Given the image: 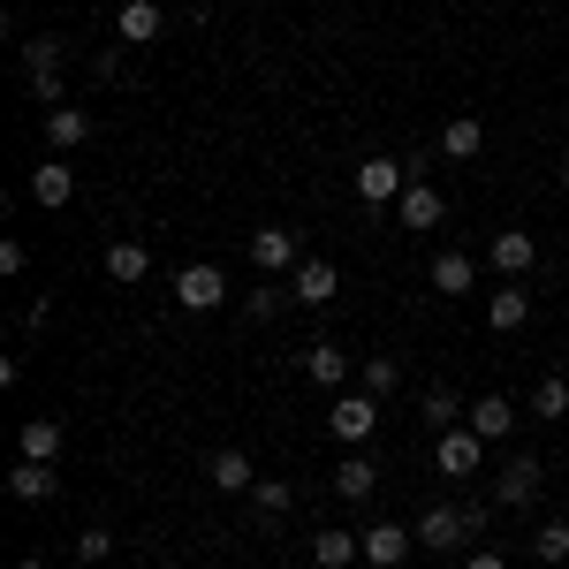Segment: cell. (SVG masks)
<instances>
[{
  "label": "cell",
  "instance_id": "5",
  "mask_svg": "<svg viewBox=\"0 0 569 569\" xmlns=\"http://www.w3.org/2000/svg\"><path fill=\"white\" fill-rule=\"evenodd\" d=\"M176 305L182 311H213V305H228V273H220V266H182L176 273Z\"/></svg>",
  "mask_w": 569,
  "mask_h": 569
},
{
  "label": "cell",
  "instance_id": "13",
  "mask_svg": "<svg viewBox=\"0 0 569 569\" xmlns=\"http://www.w3.org/2000/svg\"><path fill=\"white\" fill-rule=\"evenodd\" d=\"M8 493L39 509V501H53V493H61V471H53V463H31V456H16V471H8Z\"/></svg>",
  "mask_w": 569,
  "mask_h": 569
},
{
  "label": "cell",
  "instance_id": "1",
  "mask_svg": "<svg viewBox=\"0 0 569 569\" xmlns=\"http://www.w3.org/2000/svg\"><path fill=\"white\" fill-rule=\"evenodd\" d=\"M471 531H486V501H471V509H456V501H433V509L418 517V547H433V555H456V547H471Z\"/></svg>",
  "mask_w": 569,
  "mask_h": 569
},
{
  "label": "cell",
  "instance_id": "22",
  "mask_svg": "<svg viewBox=\"0 0 569 569\" xmlns=\"http://www.w3.org/2000/svg\"><path fill=\"white\" fill-rule=\"evenodd\" d=\"M16 456H31V463H53V456H61V418H31V426L16 433Z\"/></svg>",
  "mask_w": 569,
  "mask_h": 569
},
{
  "label": "cell",
  "instance_id": "10",
  "mask_svg": "<svg viewBox=\"0 0 569 569\" xmlns=\"http://www.w3.org/2000/svg\"><path fill=\"white\" fill-rule=\"evenodd\" d=\"M440 213H448V198H440L433 182H410V190L395 198V220H402L410 236H426V228H440Z\"/></svg>",
  "mask_w": 569,
  "mask_h": 569
},
{
  "label": "cell",
  "instance_id": "11",
  "mask_svg": "<svg viewBox=\"0 0 569 569\" xmlns=\"http://www.w3.org/2000/svg\"><path fill=\"white\" fill-rule=\"evenodd\" d=\"M160 31H168L160 0H122V16H114V39H122V46H152Z\"/></svg>",
  "mask_w": 569,
  "mask_h": 569
},
{
  "label": "cell",
  "instance_id": "27",
  "mask_svg": "<svg viewBox=\"0 0 569 569\" xmlns=\"http://www.w3.org/2000/svg\"><path fill=\"white\" fill-rule=\"evenodd\" d=\"M23 69H31V84L61 77V39H53V31H46V39H23Z\"/></svg>",
  "mask_w": 569,
  "mask_h": 569
},
{
  "label": "cell",
  "instance_id": "31",
  "mask_svg": "<svg viewBox=\"0 0 569 569\" xmlns=\"http://www.w3.org/2000/svg\"><path fill=\"white\" fill-rule=\"evenodd\" d=\"M395 380H402L395 357H365V395H395Z\"/></svg>",
  "mask_w": 569,
  "mask_h": 569
},
{
  "label": "cell",
  "instance_id": "25",
  "mask_svg": "<svg viewBox=\"0 0 569 569\" xmlns=\"http://www.w3.org/2000/svg\"><path fill=\"white\" fill-rule=\"evenodd\" d=\"M433 289L440 297H471V251H440L433 259Z\"/></svg>",
  "mask_w": 569,
  "mask_h": 569
},
{
  "label": "cell",
  "instance_id": "15",
  "mask_svg": "<svg viewBox=\"0 0 569 569\" xmlns=\"http://www.w3.org/2000/svg\"><path fill=\"white\" fill-rule=\"evenodd\" d=\"M372 486H380V463L350 448V456L335 463V493H342V501H372Z\"/></svg>",
  "mask_w": 569,
  "mask_h": 569
},
{
  "label": "cell",
  "instance_id": "7",
  "mask_svg": "<svg viewBox=\"0 0 569 569\" xmlns=\"http://www.w3.org/2000/svg\"><path fill=\"white\" fill-rule=\"evenodd\" d=\"M402 190H410V176H402V160H388V152H372V160L357 168V198H365V206H395Z\"/></svg>",
  "mask_w": 569,
  "mask_h": 569
},
{
  "label": "cell",
  "instance_id": "33",
  "mask_svg": "<svg viewBox=\"0 0 569 569\" xmlns=\"http://www.w3.org/2000/svg\"><path fill=\"white\" fill-rule=\"evenodd\" d=\"M243 305H251V319H273V311H281V289H251Z\"/></svg>",
  "mask_w": 569,
  "mask_h": 569
},
{
  "label": "cell",
  "instance_id": "6",
  "mask_svg": "<svg viewBox=\"0 0 569 569\" xmlns=\"http://www.w3.org/2000/svg\"><path fill=\"white\" fill-rule=\"evenodd\" d=\"M486 448H493V440H479L471 426H456V433H440L433 463L448 471V479H471V471H486Z\"/></svg>",
  "mask_w": 569,
  "mask_h": 569
},
{
  "label": "cell",
  "instance_id": "23",
  "mask_svg": "<svg viewBox=\"0 0 569 569\" xmlns=\"http://www.w3.org/2000/svg\"><path fill=\"white\" fill-rule=\"evenodd\" d=\"M486 319H493V335H517V327L531 319V289H493Z\"/></svg>",
  "mask_w": 569,
  "mask_h": 569
},
{
  "label": "cell",
  "instance_id": "12",
  "mask_svg": "<svg viewBox=\"0 0 569 569\" xmlns=\"http://www.w3.org/2000/svg\"><path fill=\"white\" fill-rule=\"evenodd\" d=\"M335 289H342V273H335L327 259H305L297 273H289V297H297V305H311V311L335 305Z\"/></svg>",
  "mask_w": 569,
  "mask_h": 569
},
{
  "label": "cell",
  "instance_id": "14",
  "mask_svg": "<svg viewBox=\"0 0 569 569\" xmlns=\"http://www.w3.org/2000/svg\"><path fill=\"white\" fill-rule=\"evenodd\" d=\"M471 433L479 440H509L517 433V402H509V395H479V402H471Z\"/></svg>",
  "mask_w": 569,
  "mask_h": 569
},
{
  "label": "cell",
  "instance_id": "30",
  "mask_svg": "<svg viewBox=\"0 0 569 569\" xmlns=\"http://www.w3.org/2000/svg\"><path fill=\"white\" fill-rule=\"evenodd\" d=\"M251 509H259V517H281V509H297V486H289V479H259V486H251Z\"/></svg>",
  "mask_w": 569,
  "mask_h": 569
},
{
  "label": "cell",
  "instance_id": "36",
  "mask_svg": "<svg viewBox=\"0 0 569 569\" xmlns=\"http://www.w3.org/2000/svg\"><path fill=\"white\" fill-rule=\"evenodd\" d=\"M16 569H46V562H39V555H23V562H16Z\"/></svg>",
  "mask_w": 569,
  "mask_h": 569
},
{
  "label": "cell",
  "instance_id": "37",
  "mask_svg": "<svg viewBox=\"0 0 569 569\" xmlns=\"http://www.w3.org/2000/svg\"><path fill=\"white\" fill-rule=\"evenodd\" d=\"M562 501H569V486H562Z\"/></svg>",
  "mask_w": 569,
  "mask_h": 569
},
{
  "label": "cell",
  "instance_id": "19",
  "mask_svg": "<svg viewBox=\"0 0 569 569\" xmlns=\"http://www.w3.org/2000/svg\"><path fill=\"white\" fill-rule=\"evenodd\" d=\"M440 152H448V160H479L486 152V122L479 114H456V122L440 130Z\"/></svg>",
  "mask_w": 569,
  "mask_h": 569
},
{
  "label": "cell",
  "instance_id": "29",
  "mask_svg": "<svg viewBox=\"0 0 569 569\" xmlns=\"http://www.w3.org/2000/svg\"><path fill=\"white\" fill-rule=\"evenodd\" d=\"M531 418H569V380L562 372H547V380L531 388Z\"/></svg>",
  "mask_w": 569,
  "mask_h": 569
},
{
  "label": "cell",
  "instance_id": "34",
  "mask_svg": "<svg viewBox=\"0 0 569 569\" xmlns=\"http://www.w3.org/2000/svg\"><path fill=\"white\" fill-rule=\"evenodd\" d=\"M0 273H8V281L23 273V243H16V236H0Z\"/></svg>",
  "mask_w": 569,
  "mask_h": 569
},
{
  "label": "cell",
  "instance_id": "8",
  "mask_svg": "<svg viewBox=\"0 0 569 569\" xmlns=\"http://www.w3.org/2000/svg\"><path fill=\"white\" fill-rule=\"evenodd\" d=\"M486 259H493V273H509V281H525L531 266H539V243H531V228H501V236L486 243Z\"/></svg>",
  "mask_w": 569,
  "mask_h": 569
},
{
  "label": "cell",
  "instance_id": "18",
  "mask_svg": "<svg viewBox=\"0 0 569 569\" xmlns=\"http://www.w3.org/2000/svg\"><path fill=\"white\" fill-rule=\"evenodd\" d=\"M305 372L319 380V388H342V380H350V350H342V342H311Z\"/></svg>",
  "mask_w": 569,
  "mask_h": 569
},
{
  "label": "cell",
  "instance_id": "28",
  "mask_svg": "<svg viewBox=\"0 0 569 569\" xmlns=\"http://www.w3.org/2000/svg\"><path fill=\"white\" fill-rule=\"evenodd\" d=\"M531 555L555 569V562H569V517H547V525L531 531Z\"/></svg>",
  "mask_w": 569,
  "mask_h": 569
},
{
  "label": "cell",
  "instance_id": "17",
  "mask_svg": "<svg viewBox=\"0 0 569 569\" xmlns=\"http://www.w3.org/2000/svg\"><path fill=\"white\" fill-rule=\"evenodd\" d=\"M46 144H53V152L91 144V114H84V107H53V114H46Z\"/></svg>",
  "mask_w": 569,
  "mask_h": 569
},
{
  "label": "cell",
  "instance_id": "20",
  "mask_svg": "<svg viewBox=\"0 0 569 569\" xmlns=\"http://www.w3.org/2000/svg\"><path fill=\"white\" fill-rule=\"evenodd\" d=\"M206 471H213L220 493H251V486H259V471H251V456H243V448H220Z\"/></svg>",
  "mask_w": 569,
  "mask_h": 569
},
{
  "label": "cell",
  "instance_id": "4",
  "mask_svg": "<svg viewBox=\"0 0 569 569\" xmlns=\"http://www.w3.org/2000/svg\"><path fill=\"white\" fill-rule=\"evenodd\" d=\"M372 426H380V395H342V402L327 410V433L342 440V448H365Z\"/></svg>",
  "mask_w": 569,
  "mask_h": 569
},
{
  "label": "cell",
  "instance_id": "26",
  "mask_svg": "<svg viewBox=\"0 0 569 569\" xmlns=\"http://www.w3.org/2000/svg\"><path fill=\"white\" fill-rule=\"evenodd\" d=\"M418 418H426L433 433H456V418H463V395H456V388H426V402H418Z\"/></svg>",
  "mask_w": 569,
  "mask_h": 569
},
{
  "label": "cell",
  "instance_id": "24",
  "mask_svg": "<svg viewBox=\"0 0 569 569\" xmlns=\"http://www.w3.org/2000/svg\"><path fill=\"white\" fill-rule=\"evenodd\" d=\"M144 273H152V251L144 243H130V236L107 243V281H144Z\"/></svg>",
  "mask_w": 569,
  "mask_h": 569
},
{
  "label": "cell",
  "instance_id": "9",
  "mask_svg": "<svg viewBox=\"0 0 569 569\" xmlns=\"http://www.w3.org/2000/svg\"><path fill=\"white\" fill-rule=\"evenodd\" d=\"M410 539H418V531L388 525V517H380V525H365V562H372V569H402V562H410Z\"/></svg>",
  "mask_w": 569,
  "mask_h": 569
},
{
  "label": "cell",
  "instance_id": "3",
  "mask_svg": "<svg viewBox=\"0 0 569 569\" xmlns=\"http://www.w3.org/2000/svg\"><path fill=\"white\" fill-rule=\"evenodd\" d=\"M547 493V471L531 463V456H509L501 471H493V509H531Z\"/></svg>",
  "mask_w": 569,
  "mask_h": 569
},
{
  "label": "cell",
  "instance_id": "32",
  "mask_svg": "<svg viewBox=\"0 0 569 569\" xmlns=\"http://www.w3.org/2000/svg\"><path fill=\"white\" fill-rule=\"evenodd\" d=\"M107 555H114V531H107V525L77 531V562H107Z\"/></svg>",
  "mask_w": 569,
  "mask_h": 569
},
{
  "label": "cell",
  "instance_id": "16",
  "mask_svg": "<svg viewBox=\"0 0 569 569\" xmlns=\"http://www.w3.org/2000/svg\"><path fill=\"white\" fill-rule=\"evenodd\" d=\"M365 555V531H311V562L319 569H350Z\"/></svg>",
  "mask_w": 569,
  "mask_h": 569
},
{
  "label": "cell",
  "instance_id": "35",
  "mask_svg": "<svg viewBox=\"0 0 569 569\" xmlns=\"http://www.w3.org/2000/svg\"><path fill=\"white\" fill-rule=\"evenodd\" d=\"M463 569H509V555H493V547H471V555H463Z\"/></svg>",
  "mask_w": 569,
  "mask_h": 569
},
{
  "label": "cell",
  "instance_id": "21",
  "mask_svg": "<svg viewBox=\"0 0 569 569\" xmlns=\"http://www.w3.org/2000/svg\"><path fill=\"white\" fill-rule=\"evenodd\" d=\"M31 198L53 213V206H69V198H77V176H69L61 160H46V168H31Z\"/></svg>",
  "mask_w": 569,
  "mask_h": 569
},
{
  "label": "cell",
  "instance_id": "2",
  "mask_svg": "<svg viewBox=\"0 0 569 569\" xmlns=\"http://www.w3.org/2000/svg\"><path fill=\"white\" fill-rule=\"evenodd\" d=\"M251 266L259 273H297L305 266V228H251Z\"/></svg>",
  "mask_w": 569,
  "mask_h": 569
}]
</instances>
